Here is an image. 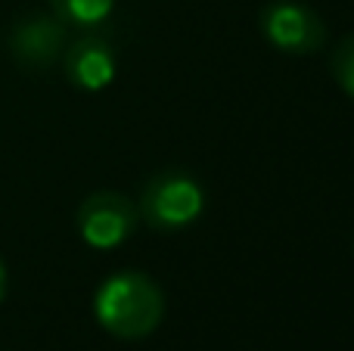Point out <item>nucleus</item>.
Returning <instances> with one entry per match:
<instances>
[{
    "label": "nucleus",
    "instance_id": "nucleus-1",
    "mask_svg": "<svg viewBox=\"0 0 354 351\" xmlns=\"http://www.w3.org/2000/svg\"><path fill=\"white\" fill-rule=\"evenodd\" d=\"M93 317L115 339H147L165 317V292L143 271H115L93 292Z\"/></svg>",
    "mask_w": 354,
    "mask_h": 351
},
{
    "label": "nucleus",
    "instance_id": "nucleus-2",
    "mask_svg": "<svg viewBox=\"0 0 354 351\" xmlns=\"http://www.w3.org/2000/svg\"><path fill=\"white\" fill-rule=\"evenodd\" d=\"M137 211L156 234H180L202 218L205 190L183 168H162L143 184Z\"/></svg>",
    "mask_w": 354,
    "mask_h": 351
},
{
    "label": "nucleus",
    "instance_id": "nucleus-3",
    "mask_svg": "<svg viewBox=\"0 0 354 351\" xmlns=\"http://www.w3.org/2000/svg\"><path fill=\"white\" fill-rule=\"evenodd\" d=\"M137 224H140L137 202L118 190L91 193V196L78 205V215H75L78 236L91 249H100V252L128 243L131 236L137 234Z\"/></svg>",
    "mask_w": 354,
    "mask_h": 351
},
{
    "label": "nucleus",
    "instance_id": "nucleus-4",
    "mask_svg": "<svg viewBox=\"0 0 354 351\" xmlns=\"http://www.w3.org/2000/svg\"><path fill=\"white\" fill-rule=\"evenodd\" d=\"M258 28L270 47L289 56L317 53L326 44L324 19L299 0H270L258 12Z\"/></svg>",
    "mask_w": 354,
    "mask_h": 351
},
{
    "label": "nucleus",
    "instance_id": "nucleus-5",
    "mask_svg": "<svg viewBox=\"0 0 354 351\" xmlns=\"http://www.w3.org/2000/svg\"><path fill=\"white\" fill-rule=\"evenodd\" d=\"M68 28L53 12H25L6 31V50L25 72H47L62 59Z\"/></svg>",
    "mask_w": 354,
    "mask_h": 351
},
{
    "label": "nucleus",
    "instance_id": "nucleus-6",
    "mask_svg": "<svg viewBox=\"0 0 354 351\" xmlns=\"http://www.w3.org/2000/svg\"><path fill=\"white\" fill-rule=\"evenodd\" d=\"M59 62L68 84L87 93L106 91L118 75V56L106 31H87L68 41Z\"/></svg>",
    "mask_w": 354,
    "mask_h": 351
},
{
    "label": "nucleus",
    "instance_id": "nucleus-7",
    "mask_svg": "<svg viewBox=\"0 0 354 351\" xmlns=\"http://www.w3.org/2000/svg\"><path fill=\"white\" fill-rule=\"evenodd\" d=\"M50 12L66 25L68 31H106L112 12H115V0H50Z\"/></svg>",
    "mask_w": 354,
    "mask_h": 351
},
{
    "label": "nucleus",
    "instance_id": "nucleus-8",
    "mask_svg": "<svg viewBox=\"0 0 354 351\" xmlns=\"http://www.w3.org/2000/svg\"><path fill=\"white\" fill-rule=\"evenodd\" d=\"M330 68H333L336 84L354 99V35H345L336 44V50L330 56Z\"/></svg>",
    "mask_w": 354,
    "mask_h": 351
},
{
    "label": "nucleus",
    "instance_id": "nucleus-9",
    "mask_svg": "<svg viewBox=\"0 0 354 351\" xmlns=\"http://www.w3.org/2000/svg\"><path fill=\"white\" fill-rule=\"evenodd\" d=\"M3 296H6V267L0 261V302H3Z\"/></svg>",
    "mask_w": 354,
    "mask_h": 351
},
{
    "label": "nucleus",
    "instance_id": "nucleus-10",
    "mask_svg": "<svg viewBox=\"0 0 354 351\" xmlns=\"http://www.w3.org/2000/svg\"><path fill=\"white\" fill-rule=\"evenodd\" d=\"M351 249H354V243H351Z\"/></svg>",
    "mask_w": 354,
    "mask_h": 351
}]
</instances>
